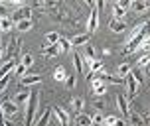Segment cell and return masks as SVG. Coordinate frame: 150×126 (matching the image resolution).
I'll return each mask as SVG.
<instances>
[{"label":"cell","mask_w":150,"mask_h":126,"mask_svg":"<svg viewBox=\"0 0 150 126\" xmlns=\"http://www.w3.org/2000/svg\"><path fill=\"white\" fill-rule=\"evenodd\" d=\"M59 53V47H57V44L55 45H47V47H44V55L45 57H55Z\"/></svg>","instance_id":"44dd1931"},{"label":"cell","mask_w":150,"mask_h":126,"mask_svg":"<svg viewBox=\"0 0 150 126\" xmlns=\"http://www.w3.org/2000/svg\"><path fill=\"white\" fill-rule=\"evenodd\" d=\"M65 87H67V89H73V87H75V77H73V75H67V79H65Z\"/></svg>","instance_id":"e575fe53"},{"label":"cell","mask_w":150,"mask_h":126,"mask_svg":"<svg viewBox=\"0 0 150 126\" xmlns=\"http://www.w3.org/2000/svg\"><path fill=\"white\" fill-rule=\"evenodd\" d=\"M73 63H75V67H77V71H79L81 75H87L85 63H83V59H81V55H79V53H73Z\"/></svg>","instance_id":"5bb4252c"},{"label":"cell","mask_w":150,"mask_h":126,"mask_svg":"<svg viewBox=\"0 0 150 126\" xmlns=\"http://www.w3.org/2000/svg\"><path fill=\"white\" fill-rule=\"evenodd\" d=\"M32 63H34V57H32L30 53H24V55H22V65L32 67Z\"/></svg>","instance_id":"d6a6232c"},{"label":"cell","mask_w":150,"mask_h":126,"mask_svg":"<svg viewBox=\"0 0 150 126\" xmlns=\"http://www.w3.org/2000/svg\"><path fill=\"white\" fill-rule=\"evenodd\" d=\"M146 73H148V75H150V65H148V67H146Z\"/></svg>","instance_id":"60d3db41"},{"label":"cell","mask_w":150,"mask_h":126,"mask_svg":"<svg viewBox=\"0 0 150 126\" xmlns=\"http://www.w3.org/2000/svg\"><path fill=\"white\" fill-rule=\"evenodd\" d=\"M52 111L55 112V116H57V120H59V124H61V126H67V124H69V116H67V112L63 111L61 106H53Z\"/></svg>","instance_id":"9c48e42d"},{"label":"cell","mask_w":150,"mask_h":126,"mask_svg":"<svg viewBox=\"0 0 150 126\" xmlns=\"http://www.w3.org/2000/svg\"><path fill=\"white\" fill-rule=\"evenodd\" d=\"M50 116H52V108H45L44 114L40 116V120L36 122V126H47V122H50Z\"/></svg>","instance_id":"ffe728a7"},{"label":"cell","mask_w":150,"mask_h":126,"mask_svg":"<svg viewBox=\"0 0 150 126\" xmlns=\"http://www.w3.org/2000/svg\"><path fill=\"white\" fill-rule=\"evenodd\" d=\"M30 16H32V8L30 6H22V8H18V10H14L12 12V22L18 24V22H22V20H30Z\"/></svg>","instance_id":"277c9868"},{"label":"cell","mask_w":150,"mask_h":126,"mask_svg":"<svg viewBox=\"0 0 150 126\" xmlns=\"http://www.w3.org/2000/svg\"><path fill=\"white\" fill-rule=\"evenodd\" d=\"M130 71H132V69H130V65H128V63H122V65H119V69H117V73H119L120 79H125Z\"/></svg>","instance_id":"d4e9b609"},{"label":"cell","mask_w":150,"mask_h":126,"mask_svg":"<svg viewBox=\"0 0 150 126\" xmlns=\"http://www.w3.org/2000/svg\"><path fill=\"white\" fill-rule=\"evenodd\" d=\"M85 51H87V57H89V59L95 61V49H93L91 45H87V49H85Z\"/></svg>","instance_id":"74e56055"},{"label":"cell","mask_w":150,"mask_h":126,"mask_svg":"<svg viewBox=\"0 0 150 126\" xmlns=\"http://www.w3.org/2000/svg\"><path fill=\"white\" fill-rule=\"evenodd\" d=\"M28 101H30V91L28 93H18L16 99H14L16 104H28Z\"/></svg>","instance_id":"7402d4cb"},{"label":"cell","mask_w":150,"mask_h":126,"mask_svg":"<svg viewBox=\"0 0 150 126\" xmlns=\"http://www.w3.org/2000/svg\"><path fill=\"white\" fill-rule=\"evenodd\" d=\"M130 8L134 10L136 14H142L148 10V2H130Z\"/></svg>","instance_id":"e0dca14e"},{"label":"cell","mask_w":150,"mask_h":126,"mask_svg":"<svg viewBox=\"0 0 150 126\" xmlns=\"http://www.w3.org/2000/svg\"><path fill=\"white\" fill-rule=\"evenodd\" d=\"M125 14H127V8L120 6L119 2H117V4L112 6V16H115V20H120V18H122Z\"/></svg>","instance_id":"ac0fdd59"},{"label":"cell","mask_w":150,"mask_h":126,"mask_svg":"<svg viewBox=\"0 0 150 126\" xmlns=\"http://www.w3.org/2000/svg\"><path fill=\"white\" fill-rule=\"evenodd\" d=\"M75 124H77V126H93V124H91V114L79 112V114L75 116Z\"/></svg>","instance_id":"7c38bea8"},{"label":"cell","mask_w":150,"mask_h":126,"mask_svg":"<svg viewBox=\"0 0 150 126\" xmlns=\"http://www.w3.org/2000/svg\"><path fill=\"white\" fill-rule=\"evenodd\" d=\"M138 49H140V51H144V53H150V37H148V39H144Z\"/></svg>","instance_id":"836d02e7"},{"label":"cell","mask_w":150,"mask_h":126,"mask_svg":"<svg viewBox=\"0 0 150 126\" xmlns=\"http://www.w3.org/2000/svg\"><path fill=\"white\" fill-rule=\"evenodd\" d=\"M115 120H117V118H115L112 114H107V116H105V124H109V126H115Z\"/></svg>","instance_id":"8d00e7d4"},{"label":"cell","mask_w":150,"mask_h":126,"mask_svg":"<svg viewBox=\"0 0 150 126\" xmlns=\"http://www.w3.org/2000/svg\"><path fill=\"white\" fill-rule=\"evenodd\" d=\"M32 28V20H22V22L16 24V30L18 32H28Z\"/></svg>","instance_id":"484cf974"},{"label":"cell","mask_w":150,"mask_h":126,"mask_svg":"<svg viewBox=\"0 0 150 126\" xmlns=\"http://www.w3.org/2000/svg\"><path fill=\"white\" fill-rule=\"evenodd\" d=\"M59 34H57V32H47V34H45V39H47V44L50 45H55L57 44V42H59Z\"/></svg>","instance_id":"603a6c76"},{"label":"cell","mask_w":150,"mask_h":126,"mask_svg":"<svg viewBox=\"0 0 150 126\" xmlns=\"http://www.w3.org/2000/svg\"><path fill=\"white\" fill-rule=\"evenodd\" d=\"M0 59H2V49H0Z\"/></svg>","instance_id":"b9f144b4"},{"label":"cell","mask_w":150,"mask_h":126,"mask_svg":"<svg viewBox=\"0 0 150 126\" xmlns=\"http://www.w3.org/2000/svg\"><path fill=\"white\" fill-rule=\"evenodd\" d=\"M57 47H59V51H67L69 47H71V44H69V39H65V37H59Z\"/></svg>","instance_id":"f1b7e54d"},{"label":"cell","mask_w":150,"mask_h":126,"mask_svg":"<svg viewBox=\"0 0 150 126\" xmlns=\"http://www.w3.org/2000/svg\"><path fill=\"white\" fill-rule=\"evenodd\" d=\"M117 104H119V108H120V112H125V114H128V99L127 96H122V95H117Z\"/></svg>","instance_id":"9a60e30c"},{"label":"cell","mask_w":150,"mask_h":126,"mask_svg":"<svg viewBox=\"0 0 150 126\" xmlns=\"http://www.w3.org/2000/svg\"><path fill=\"white\" fill-rule=\"evenodd\" d=\"M115 126H127V122L120 120V118H117V120H115Z\"/></svg>","instance_id":"f35d334b"},{"label":"cell","mask_w":150,"mask_h":126,"mask_svg":"<svg viewBox=\"0 0 150 126\" xmlns=\"http://www.w3.org/2000/svg\"><path fill=\"white\" fill-rule=\"evenodd\" d=\"M125 85H127V99H134L136 96V91L140 87V81H142V75L140 71L136 69V71H130V73L125 77Z\"/></svg>","instance_id":"6da1fadb"},{"label":"cell","mask_w":150,"mask_h":126,"mask_svg":"<svg viewBox=\"0 0 150 126\" xmlns=\"http://www.w3.org/2000/svg\"><path fill=\"white\" fill-rule=\"evenodd\" d=\"M26 71H28V67H26V65H22V63H18V65L14 67V73L18 75V77H20V79H22L24 75H26Z\"/></svg>","instance_id":"4dcf8cb0"},{"label":"cell","mask_w":150,"mask_h":126,"mask_svg":"<svg viewBox=\"0 0 150 126\" xmlns=\"http://www.w3.org/2000/svg\"><path fill=\"white\" fill-rule=\"evenodd\" d=\"M128 122L132 126H146V120L140 112H134V111H128Z\"/></svg>","instance_id":"ba28073f"},{"label":"cell","mask_w":150,"mask_h":126,"mask_svg":"<svg viewBox=\"0 0 150 126\" xmlns=\"http://www.w3.org/2000/svg\"><path fill=\"white\" fill-rule=\"evenodd\" d=\"M89 67V71H87V73H99V71H103V61L101 59H95V61H91V65H87Z\"/></svg>","instance_id":"d6986e66"},{"label":"cell","mask_w":150,"mask_h":126,"mask_svg":"<svg viewBox=\"0 0 150 126\" xmlns=\"http://www.w3.org/2000/svg\"><path fill=\"white\" fill-rule=\"evenodd\" d=\"M71 104H73V111L77 112V114H79V112L83 111V104H85V101H83L81 96H75V99H73V103H71Z\"/></svg>","instance_id":"4316f807"},{"label":"cell","mask_w":150,"mask_h":126,"mask_svg":"<svg viewBox=\"0 0 150 126\" xmlns=\"http://www.w3.org/2000/svg\"><path fill=\"white\" fill-rule=\"evenodd\" d=\"M91 87H93V93H95L97 96H103L107 93V85H105V81H103L101 77L91 79Z\"/></svg>","instance_id":"5b68a950"},{"label":"cell","mask_w":150,"mask_h":126,"mask_svg":"<svg viewBox=\"0 0 150 126\" xmlns=\"http://www.w3.org/2000/svg\"><path fill=\"white\" fill-rule=\"evenodd\" d=\"M36 111H38V91H30V101L26 104V118H24L26 126H32V122L36 118Z\"/></svg>","instance_id":"3957f363"},{"label":"cell","mask_w":150,"mask_h":126,"mask_svg":"<svg viewBox=\"0 0 150 126\" xmlns=\"http://www.w3.org/2000/svg\"><path fill=\"white\" fill-rule=\"evenodd\" d=\"M0 108H2V112H4L6 116H16V114H18V104H16L14 101H4V103L0 104Z\"/></svg>","instance_id":"52a82bcc"},{"label":"cell","mask_w":150,"mask_h":126,"mask_svg":"<svg viewBox=\"0 0 150 126\" xmlns=\"http://www.w3.org/2000/svg\"><path fill=\"white\" fill-rule=\"evenodd\" d=\"M138 67H148L150 65V53H144L142 57L138 59V63H136Z\"/></svg>","instance_id":"1f68e13d"},{"label":"cell","mask_w":150,"mask_h":126,"mask_svg":"<svg viewBox=\"0 0 150 126\" xmlns=\"http://www.w3.org/2000/svg\"><path fill=\"white\" fill-rule=\"evenodd\" d=\"M12 18H8V16H4V18H0V32H4V34H6V32H10L12 30Z\"/></svg>","instance_id":"2e32d148"},{"label":"cell","mask_w":150,"mask_h":126,"mask_svg":"<svg viewBox=\"0 0 150 126\" xmlns=\"http://www.w3.org/2000/svg\"><path fill=\"white\" fill-rule=\"evenodd\" d=\"M42 81V77H40V75H24L22 79H20V85H22V87H30V85H36V83H40Z\"/></svg>","instance_id":"30bf717a"},{"label":"cell","mask_w":150,"mask_h":126,"mask_svg":"<svg viewBox=\"0 0 150 126\" xmlns=\"http://www.w3.org/2000/svg\"><path fill=\"white\" fill-rule=\"evenodd\" d=\"M8 81H10V75H6L4 79H0V93H2V91L8 87Z\"/></svg>","instance_id":"d590c367"},{"label":"cell","mask_w":150,"mask_h":126,"mask_svg":"<svg viewBox=\"0 0 150 126\" xmlns=\"http://www.w3.org/2000/svg\"><path fill=\"white\" fill-rule=\"evenodd\" d=\"M148 37H150V22H146V24H144V30H142V34H138V36H136V37H132L130 42H127V45H125L122 53H125V55H128V53L136 51V49L140 47V44H142L144 39H148Z\"/></svg>","instance_id":"7a4b0ae2"},{"label":"cell","mask_w":150,"mask_h":126,"mask_svg":"<svg viewBox=\"0 0 150 126\" xmlns=\"http://www.w3.org/2000/svg\"><path fill=\"white\" fill-rule=\"evenodd\" d=\"M93 108L97 112H103L105 111V101H103V99H95V101H93Z\"/></svg>","instance_id":"f546056e"},{"label":"cell","mask_w":150,"mask_h":126,"mask_svg":"<svg viewBox=\"0 0 150 126\" xmlns=\"http://www.w3.org/2000/svg\"><path fill=\"white\" fill-rule=\"evenodd\" d=\"M4 14H6V6L0 4V18H4Z\"/></svg>","instance_id":"ab89813d"},{"label":"cell","mask_w":150,"mask_h":126,"mask_svg":"<svg viewBox=\"0 0 150 126\" xmlns=\"http://www.w3.org/2000/svg\"><path fill=\"white\" fill-rule=\"evenodd\" d=\"M89 37H91V34H79V36H75L73 39H69V44L71 45H87L89 44Z\"/></svg>","instance_id":"8fae6325"},{"label":"cell","mask_w":150,"mask_h":126,"mask_svg":"<svg viewBox=\"0 0 150 126\" xmlns=\"http://www.w3.org/2000/svg\"><path fill=\"white\" fill-rule=\"evenodd\" d=\"M103 126H109V124H103Z\"/></svg>","instance_id":"ee69618b"},{"label":"cell","mask_w":150,"mask_h":126,"mask_svg":"<svg viewBox=\"0 0 150 126\" xmlns=\"http://www.w3.org/2000/svg\"><path fill=\"white\" fill-rule=\"evenodd\" d=\"M146 126H150V122H146Z\"/></svg>","instance_id":"7bdbcfd3"},{"label":"cell","mask_w":150,"mask_h":126,"mask_svg":"<svg viewBox=\"0 0 150 126\" xmlns=\"http://www.w3.org/2000/svg\"><path fill=\"white\" fill-rule=\"evenodd\" d=\"M91 124L93 126H103L105 124V116H103L101 112H97L95 116H91Z\"/></svg>","instance_id":"83f0119b"},{"label":"cell","mask_w":150,"mask_h":126,"mask_svg":"<svg viewBox=\"0 0 150 126\" xmlns=\"http://www.w3.org/2000/svg\"><path fill=\"white\" fill-rule=\"evenodd\" d=\"M109 28H111L112 32L120 34V32H125V30H127V24L122 22V20H115V18H112L111 22H109Z\"/></svg>","instance_id":"4fadbf2b"},{"label":"cell","mask_w":150,"mask_h":126,"mask_svg":"<svg viewBox=\"0 0 150 126\" xmlns=\"http://www.w3.org/2000/svg\"><path fill=\"white\" fill-rule=\"evenodd\" d=\"M53 79H55V81H65V79H67L65 69H63V67H57V69L53 71Z\"/></svg>","instance_id":"cb8c5ba5"},{"label":"cell","mask_w":150,"mask_h":126,"mask_svg":"<svg viewBox=\"0 0 150 126\" xmlns=\"http://www.w3.org/2000/svg\"><path fill=\"white\" fill-rule=\"evenodd\" d=\"M97 26H99V10L93 8L89 20H87V30H89V34H95V32H97Z\"/></svg>","instance_id":"8992f818"}]
</instances>
